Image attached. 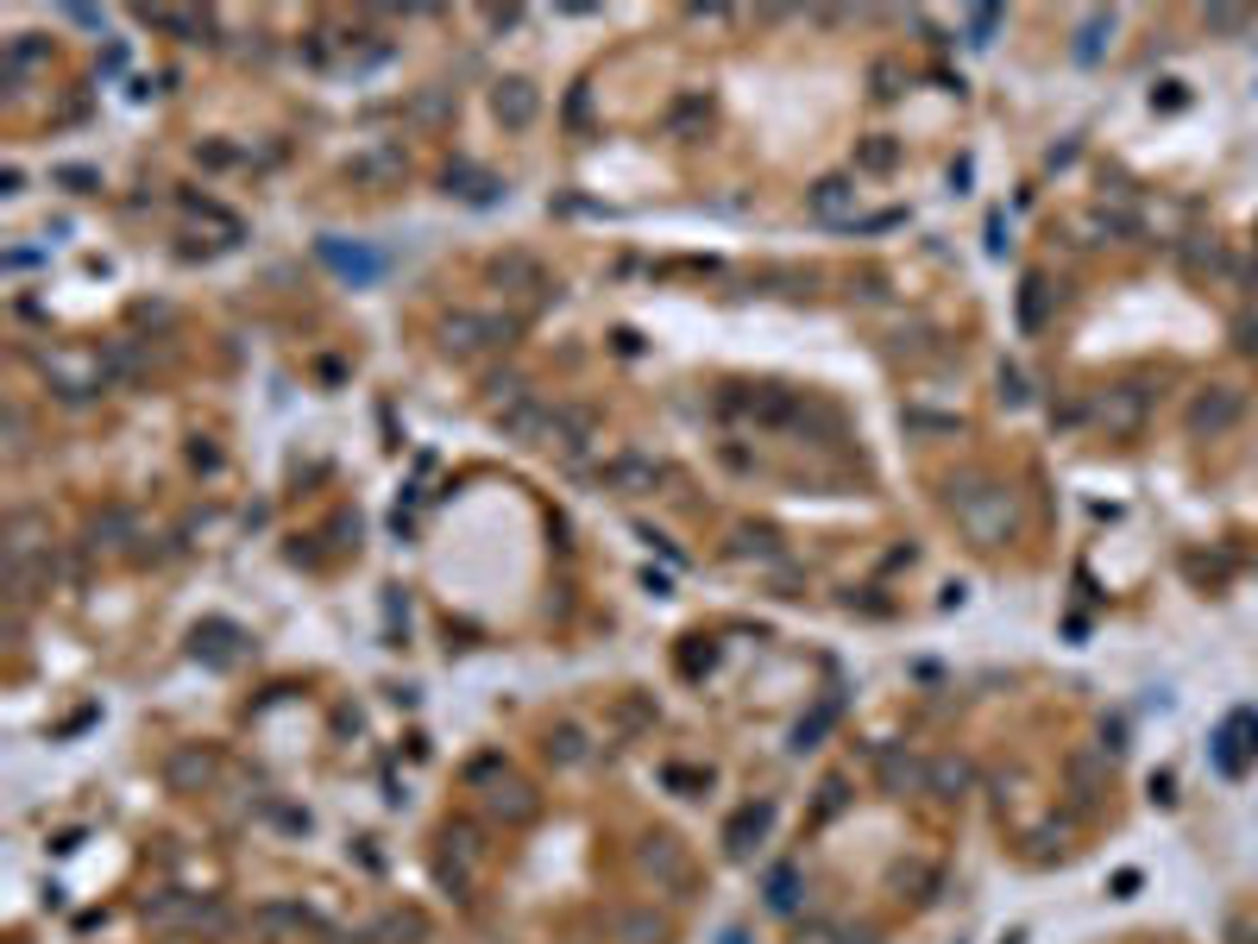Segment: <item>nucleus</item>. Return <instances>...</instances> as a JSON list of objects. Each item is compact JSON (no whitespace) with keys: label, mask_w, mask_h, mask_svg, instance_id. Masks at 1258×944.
<instances>
[{"label":"nucleus","mask_w":1258,"mask_h":944,"mask_svg":"<svg viewBox=\"0 0 1258 944\" xmlns=\"http://www.w3.org/2000/svg\"><path fill=\"white\" fill-rule=\"evenodd\" d=\"M1239 416V391H1208L1202 404L1189 409V429H1202V434H1221Z\"/></svg>","instance_id":"nucleus-1"},{"label":"nucleus","mask_w":1258,"mask_h":944,"mask_svg":"<svg viewBox=\"0 0 1258 944\" xmlns=\"http://www.w3.org/2000/svg\"><path fill=\"white\" fill-rule=\"evenodd\" d=\"M498 114H510V127H523L528 114H535V95H528L523 82H503V89H498Z\"/></svg>","instance_id":"nucleus-2"},{"label":"nucleus","mask_w":1258,"mask_h":944,"mask_svg":"<svg viewBox=\"0 0 1258 944\" xmlns=\"http://www.w3.org/2000/svg\"><path fill=\"white\" fill-rule=\"evenodd\" d=\"M1139 409H1145V391H1139V384H1127V391L1114 397V429H1132V422H1139Z\"/></svg>","instance_id":"nucleus-3"},{"label":"nucleus","mask_w":1258,"mask_h":944,"mask_svg":"<svg viewBox=\"0 0 1258 944\" xmlns=\"http://www.w3.org/2000/svg\"><path fill=\"white\" fill-rule=\"evenodd\" d=\"M1038 322H1045V278L1026 283V328H1038Z\"/></svg>","instance_id":"nucleus-4"},{"label":"nucleus","mask_w":1258,"mask_h":944,"mask_svg":"<svg viewBox=\"0 0 1258 944\" xmlns=\"http://www.w3.org/2000/svg\"><path fill=\"white\" fill-rule=\"evenodd\" d=\"M1239 20H1246V13H1233V7H1214V13H1208V26H1214V32H1233Z\"/></svg>","instance_id":"nucleus-5"}]
</instances>
